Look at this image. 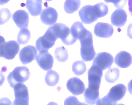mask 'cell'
I'll return each mask as SVG.
<instances>
[{
  "instance_id": "30",
  "label": "cell",
  "mask_w": 132,
  "mask_h": 105,
  "mask_svg": "<svg viewBox=\"0 0 132 105\" xmlns=\"http://www.w3.org/2000/svg\"><path fill=\"white\" fill-rule=\"evenodd\" d=\"M84 103L80 102L77 99L73 96H70L67 98L64 101V104H83Z\"/></svg>"
},
{
  "instance_id": "4",
  "label": "cell",
  "mask_w": 132,
  "mask_h": 105,
  "mask_svg": "<svg viewBox=\"0 0 132 105\" xmlns=\"http://www.w3.org/2000/svg\"><path fill=\"white\" fill-rule=\"evenodd\" d=\"M80 47V55L83 61L88 62L93 59L95 56V51L93 45L92 34L89 33L84 38L79 40Z\"/></svg>"
},
{
  "instance_id": "16",
  "label": "cell",
  "mask_w": 132,
  "mask_h": 105,
  "mask_svg": "<svg viewBox=\"0 0 132 105\" xmlns=\"http://www.w3.org/2000/svg\"><path fill=\"white\" fill-rule=\"evenodd\" d=\"M12 19L19 28H27L28 26V14L24 10H18L16 11L12 14Z\"/></svg>"
},
{
  "instance_id": "20",
  "label": "cell",
  "mask_w": 132,
  "mask_h": 105,
  "mask_svg": "<svg viewBox=\"0 0 132 105\" xmlns=\"http://www.w3.org/2000/svg\"><path fill=\"white\" fill-rule=\"evenodd\" d=\"M26 7L32 16L39 15L42 10V0H27Z\"/></svg>"
},
{
  "instance_id": "11",
  "label": "cell",
  "mask_w": 132,
  "mask_h": 105,
  "mask_svg": "<svg viewBox=\"0 0 132 105\" xmlns=\"http://www.w3.org/2000/svg\"><path fill=\"white\" fill-rule=\"evenodd\" d=\"M36 60L38 65L44 70H51L53 66L54 58L48 51H42L37 55Z\"/></svg>"
},
{
  "instance_id": "12",
  "label": "cell",
  "mask_w": 132,
  "mask_h": 105,
  "mask_svg": "<svg viewBox=\"0 0 132 105\" xmlns=\"http://www.w3.org/2000/svg\"><path fill=\"white\" fill-rule=\"evenodd\" d=\"M37 51L32 46H27L22 49L19 53V57L23 64H27L36 59Z\"/></svg>"
},
{
  "instance_id": "15",
  "label": "cell",
  "mask_w": 132,
  "mask_h": 105,
  "mask_svg": "<svg viewBox=\"0 0 132 105\" xmlns=\"http://www.w3.org/2000/svg\"><path fill=\"white\" fill-rule=\"evenodd\" d=\"M94 33L97 37L109 38L113 33V28L111 25L108 23L98 22L95 25Z\"/></svg>"
},
{
  "instance_id": "34",
  "label": "cell",
  "mask_w": 132,
  "mask_h": 105,
  "mask_svg": "<svg viewBox=\"0 0 132 105\" xmlns=\"http://www.w3.org/2000/svg\"><path fill=\"white\" fill-rule=\"evenodd\" d=\"M10 0H1V5H3L6 3H7V2H8Z\"/></svg>"
},
{
  "instance_id": "32",
  "label": "cell",
  "mask_w": 132,
  "mask_h": 105,
  "mask_svg": "<svg viewBox=\"0 0 132 105\" xmlns=\"http://www.w3.org/2000/svg\"><path fill=\"white\" fill-rule=\"evenodd\" d=\"M128 90L129 93L132 95V79L129 82L128 84Z\"/></svg>"
},
{
  "instance_id": "26",
  "label": "cell",
  "mask_w": 132,
  "mask_h": 105,
  "mask_svg": "<svg viewBox=\"0 0 132 105\" xmlns=\"http://www.w3.org/2000/svg\"><path fill=\"white\" fill-rule=\"evenodd\" d=\"M72 69L75 74L80 76L84 74L86 71V66L84 62L78 61L73 64Z\"/></svg>"
},
{
  "instance_id": "33",
  "label": "cell",
  "mask_w": 132,
  "mask_h": 105,
  "mask_svg": "<svg viewBox=\"0 0 132 105\" xmlns=\"http://www.w3.org/2000/svg\"><path fill=\"white\" fill-rule=\"evenodd\" d=\"M128 10L131 15L132 16V0H128Z\"/></svg>"
},
{
  "instance_id": "1",
  "label": "cell",
  "mask_w": 132,
  "mask_h": 105,
  "mask_svg": "<svg viewBox=\"0 0 132 105\" xmlns=\"http://www.w3.org/2000/svg\"><path fill=\"white\" fill-rule=\"evenodd\" d=\"M108 11L107 6L103 3H99L93 6H84L79 10L78 14L83 23L89 24L96 21L98 18L106 16Z\"/></svg>"
},
{
  "instance_id": "22",
  "label": "cell",
  "mask_w": 132,
  "mask_h": 105,
  "mask_svg": "<svg viewBox=\"0 0 132 105\" xmlns=\"http://www.w3.org/2000/svg\"><path fill=\"white\" fill-rule=\"evenodd\" d=\"M80 5V0H65L64 4V9L69 14L77 11Z\"/></svg>"
},
{
  "instance_id": "27",
  "label": "cell",
  "mask_w": 132,
  "mask_h": 105,
  "mask_svg": "<svg viewBox=\"0 0 132 105\" xmlns=\"http://www.w3.org/2000/svg\"><path fill=\"white\" fill-rule=\"evenodd\" d=\"M55 56L56 59L59 62H64L68 58V53L64 47H60L56 49Z\"/></svg>"
},
{
  "instance_id": "25",
  "label": "cell",
  "mask_w": 132,
  "mask_h": 105,
  "mask_svg": "<svg viewBox=\"0 0 132 105\" xmlns=\"http://www.w3.org/2000/svg\"><path fill=\"white\" fill-rule=\"evenodd\" d=\"M30 38V31L26 28H22L20 30L18 35L17 41L19 44H25L28 42Z\"/></svg>"
},
{
  "instance_id": "21",
  "label": "cell",
  "mask_w": 132,
  "mask_h": 105,
  "mask_svg": "<svg viewBox=\"0 0 132 105\" xmlns=\"http://www.w3.org/2000/svg\"><path fill=\"white\" fill-rule=\"evenodd\" d=\"M84 98L88 103L94 104L96 103L99 99V90L92 89L88 87L85 91Z\"/></svg>"
},
{
  "instance_id": "19",
  "label": "cell",
  "mask_w": 132,
  "mask_h": 105,
  "mask_svg": "<svg viewBox=\"0 0 132 105\" xmlns=\"http://www.w3.org/2000/svg\"><path fill=\"white\" fill-rule=\"evenodd\" d=\"M71 31L73 36L76 39L80 40L86 37L90 32L83 26L81 22L77 21L73 24L71 27Z\"/></svg>"
},
{
  "instance_id": "28",
  "label": "cell",
  "mask_w": 132,
  "mask_h": 105,
  "mask_svg": "<svg viewBox=\"0 0 132 105\" xmlns=\"http://www.w3.org/2000/svg\"><path fill=\"white\" fill-rule=\"evenodd\" d=\"M11 17V13L9 9L2 8L1 10V24L7 22Z\"/></svg>"
},
{
  "instance_id": "23",
  "label": "cell",
  "mask_w": 132,
  "mask_h": 105,
  "mask_svg": "<svg viewBox=\"0 0 132 105\" xmlns=\"http://www.w3.org/2000/svg\"><path fill=\"white\" fill-rule=\"evenodd\" d=\"M59 80V74L54 70H49L45 77V81L46 84L50 86H55Z\"/></svg>"
},
{
  "instance_id": "13",
  "label": "cell",
  "mask_w": 132,
  "mask_h": 105,
  "mask_svg": "<svg viewBox=\"0 0 132 105\" xmlns=\"http://www.w3.org/2000/svg\"><path fill=\"white\" fill-rule=\"evenodd\" d=\"M67 87L74 96L82 94L85 89V86L82 81L77 77H73L70 79L67 83Z\"/></svg>"
},
{
  "instance_id": "9",
  "label": "cell",
  "mask_w": 132,
  "mask_h": 105,
  "mask_svg": "<svg viewBox=\"0 0 132 105\" xmlns=\"http://www.w3.org/2000/svg\"><path fill=\"white\" fill-rule=\"evenodd\" d=\"M15 99L14 104L27 105L29 102L28 92L27 86L21 83L16 84L13 87Z\"/></svg>"
},
{
  "instance_id": "7",
  "label": "cell",
  "mask_w": 132,
  "mask_h": 105,
  "mask_svg": "<svg viewBox=\"0 0 132 105\" xmlns=\"http://www.w3.org/2000/svg\"><path fill=\"white\" fill-rule=\"evenodd\" d=\"M57 38L55 37L51 29L48 28L43 36L39 37L36 41V46L39 52L48 51L55 43Z\"/></svg>"
},
{
  "instance_id": "14",
  "label": "cell",
  "mask_w": 132,
  "mask_h": 105,
  "mask_svg": "<svg viewBox=\"0 0 132 105\" xmlns=\"http://www.w3.org/2000/svg\"><path fill=\"white\" fill-rule=\"evenodd\" d=\"M58 18V13L56 10L52 7H48L41 12L40 19L42 22L47 25L54 24Z\"/></svg>"
},
{
  "instance_id": "31",
  "label": "cell",
  "mask_w": 132,
  "mask_h": 105,
  "mask_svg": "<svg viewBox=\"0 0 132 105\" xmlns=\"http://www.w3.org/2000/svg\"><path fill=\"white\" fill-rule=\"evenodd\" d=\"M127 34L129 38L132 39V23L130 24L127 27Z\"/></svg>"
},
{
  "instance_id": "10",
  "label": "cell",
  "mask_w": 132,
  "mask_h": 105,
  "mask_svg": "<svg viewBox=\"0 0 132 105\" xmlns=\"http://www.w3.org/2000/svg\"><path fill=\"white\" fill-rule=\"evenodd\" d=\"M113 62V57L110 54L107 52H100L97 54L92 65L103 70L110 68Z\"/></svg>"
},
{
  "instance_id": "8",
  "label": "cell",
  "mask_w": 132,
  "mask_h": 105,
  "mask_svg": "<svg viewBox=\"0 0 132 105\" xmlns=\"http://www.w3.org/2000/svg\"><path fill=\"white\" fill-rule=\"evenodd\" d=\"M102 76L103 70L92 65L88 71V87L92 89L99 90Z\"/></svg>"
},
{
  "instance_id": "29",
  "label": "cell",
  "mask_w": 132,
  "mask_h": 105,
  "mask_svg": "<svg viewBox=\"0 0 132 105\" xmlns=\"http://www.w3.org/2000/svg\"><path fill=\"white\" fill-rule=\"evenodd\" d=\"M106 3H112L117 8H122L126 4L127 0H104Z\"/></svg>"
},
{
  "instance_id": "35",
  "label": "cell",
  "mask_w": 132,
  "mask_h": 105,
  "mask_svg": "<svg viewBox=\"0 0 132 105\" xmlns=\"http://www.w3.org/2000/svg\"><path fill=\"white\" fill-rule=\"evenodd\" d=\"M46 1H52V0H45Z\"/></svg>"
},
{
  "instance_id": "5",
  "label": "cell",
  "mask_w": 132,
  "mask_h": 105,
  "mask_svg": "<svg viewBox=\"0 0 132 105\" xmlns=\"http://www.w3.org/2000/svg\"><path fill=\"white\" fill-rule=\"evenodd\" d=\"M30 72L29 69L25 66H19L11 72L8 77L7 80L10 86L13 88L18 83H24L29 78Z\"/></svg>"
},
{
  "instance_id": "17",
  "label": "cell",
  "mask_w": 132,
  "mask_h": 105,
  "mask_svg": "<svg viewBox=\"0 0 132 105\" xmlns=\"http://www.w3.org/2000/svg\"><path fill=\"white\" fill-rule=\"evenodd\" d=\"M127 21V13L122 8L117 9L111 16V23L115 26L120 27L125 25Z\"/></svg>"
},
{
  "instance_id": "24",
  "label": "cell",
  "mask_w": 132,
  "mask_h": 105,
  "mask_svg": "<svg viewBox=\"0 0 132 105\" xmlns=\"http://www.w3.org/2000/svg\"><path fill=\"white\" fill-rule=\"evenodd\" d=\"M119 70L117 68H109L105 75L106 81L108 83H114L119 77Z\"/></svg>"
},
{
  "instance_id": "3",
  "label": "cell",
  "mask_w": 132,
  "mask_h": 105,
  "mask_svg": "<svg viewBox=\"0 0 132 105\" xmlns=\"http://www.w3.org/2000/svg\"><path fill=\"white\" fill-rule=\"evenodd\" d=\"M55 37L60 38L63 43L67 46L71 45L76 41V39L73 36L71 28L64 24L58 23L48 27Z\"/></svg>"
},
{
  "instance_id": "18",
  "label": "cell",
  "mask_w": 132,
  "mask_h": 105,
  "mask_svg": "<svg viewBox=\"0 0 132 105\" xmlns=\"http://www.w3.org/2000/svg\"><path fill=\"white\" fill-rule=\"evenodd\" d=\"M114 62L119 67L126 68L132 63V57L130 53L122 51L118 53L115 57Z\"/></svg>"
},
{
  "instance_id": "2",
  "label": "cell",
  "mask_w": 132,
  "mask_h": 105,
  "mask_svg": "<svg viewBox=\"0 0 132 105\" xmlns=\"http://www.w3.org/2000/svg\"><path fill=\"white\" fill-rule=\"evenodd\" d=\"M126 91L125 86L122 84H118L112 87L107 95L102 98H99L97 104H115L122 99Z\"/></svg>"
},
{
  "instance_id": "6",
  "label": "cell",
  "mask_w": 132,
  "mask_h": 105,
  "mask_svg": "<svg viewBox=\"0 0 132 105\" xmlns=\"http://www.w3.org/2000/svg\"><path fill=\"white\" fill-rule=\"evenodd\" d=\"M20 47L18 43L14 40L5 42L3 37L1 42V56L7 59H12L18 54Z\"/></svg>"
}]
</instances>
